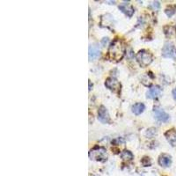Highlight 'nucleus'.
<instances>
[{
    "label": "nucleus",
    "mask_w": 176,
    "mask_h": 176,
    "mask_svg": "<svg viewBox=\"0 0 176 176\" xmlns=\"http://www.w3.org/2000/svg\"><path fill=\"white\" fill-rule=\"evenodd\" d=\"M125 53V47L120 39H116L111 43L108 49V57L111 60L119 61L123 57Z\"/></svg>",
    "instance_id": "f257e3e1"
},
{
    "label": "nucleus",
    "mask_w": 176,
    "mask_h": 176,
    "mask_svg": "<svg viewBox=\"0 0 176 176\" xmlns=\"http://www.w3.org/2000/svg\"><path fill=\"white\" fill-rule=\"evenodd\" d=\"M89 158L92 160L104 162L108 159V153L103 147H95L89 152Z\"/></svg>",
    "instance_id": "f03ea898"
},
{
    "label": "nucleus",
    "mask_w": 176,
    "mask_h": 176,
    "mask_svg": "<svg viewBox=\"0 0 176 176\" xmlns=\"http://www.w3.org/2000/svg\"><path fill=\"white\" fill-rule=\"evenodd\" d=\"M137 60L141 67H147L152 62V55L147 50H140L137 54Z\"/></svg>",
    "instance_id": "7ed1b4c3"
},
{
    "label": "nucleus",
    "mask_w": 176,
    "mask_h": 176,
    "mask_svg": "<svg viewBox=\"0 0 176 176\" xmlns=\"http://www.w3.org/2000/svg\"><path fill=\"white\" fill-rule=\"evenodd\" d=\"M98 119L102 123H108L110 121V116L108 111L104 106H100L98 110Z\"/></svg>",
    "instance_id": "20e7f679"
},
{
    "label": "nucleus",
    "mask_w": 176,
    "mask_h": 176,
    "mask_svg": "<svg viewBox=\"0 0 176 176\" xmlns=\"http://www.w3.org/2000/svg\"><path fill=\"white\" fill-rule=\"evenodd\" d=\"M174 45L172 43H165L164 47L162 49V55L164 57L169 58V57H173L174 55Z\"/></svg>",
    "instance_id": "39448f33"
},
{
    "label": "nucleus",
    "mask_w": 176,
    "mask_h": 176,
    "mask_svg": "<svg viewBox=\"0 0 176 176\" xmlns=\"http://www.w3.org/2000/svg\"><path fill=\"white\" fill-rule=\"evenodd\" d=\"M105 85L113 92H118L120 90L121 85L119 83V81L115 78H108L107 79L105 82Z\"/></svg>",
    "instance_id": "423d86ee"
},
{
    "label": "nucleus",
    "mask_w": 176,
    "mask_h": 176,
    "mask_svg": "<svg viewBox=\"0 0 176 176\" xmlns=\"http://www.w3.org/2000/svg\"><path fill=\"white\" fill-rule=\"evenodd\" d=\"M153 113H154V116L156 117V119L159 121H162V122H166L169 120V116L165 112L164 110H162L159 108H154L153 109Z\"/></svg>",
    "instance_id": "0eeeda50"
},
{
    "label": "nucleus",
    "mask_w": 176,
    "mask_h": 176,
    "mask_svg": "<svg viewBox=\"0 0 176 176\" xmlns=\"http://www.w3.org/2000/svg\"><path fill=\"white\" fill-rule=\"evenodd\" d=\"M100 55V49L96 44H92L89 47V59L95 60Z\"/></svg>",
    "instance_id": "6e6552de"
},
{
    "label": "nucleus",
    "mask_w": 176,
    "mask_h": 176,
    "mask_svg": "<svg viewBox=\"0 0 176 176\" xmlns=\"http://www.w3.org/2000/svg\"><path fill=\"white\" fill-rule=\"evenodd\" d=\"M165 137L166 140L169 142L172 146H176V130L175 129H170V130H167L166 133H165Z\"/></svg>",
    "instance_id": "1a4fd4ad"
},
{
    "label": "nucleus",
    "mask_w": 176,
    "mask_h": 176,
    "mask_svg": "<svg viewBox=\"0 0 176 176\" xmlns=\"http://www.w3.org/2000/svg\"><path fill=\"white\" fill-rule=\"evenodd\" d=\"M160 93H161L160 87L156 85V86H153V87L149 89V91L146 92V96L149 99H155V98L158 97Z\"/></svg>",
    "instance_id": "9d476101"
},
{
    "label": "nucleus",
    "mask_w": 176,
    "mask_h": 176,
    "mask_svg": "<svg viewBox=\"0 0 176 176\" xmlns=\"http://www.w3.org/2000/svg\"><path fill=\"white\" fill-rule=\"evenodd\" d=\"M158 164L163 167H168L172 164V158L167 154H163L158 158Z\"/></svg>",
    "instance_id": "9b49d317"
},
{
    "label": "nucleus",
    "mask_w": 176,
    "mask_h": 176,
    "mask_svg": "<svg viewBox=\"0 0 176 176\" xmlns=\"http://www.w3.org/2000/svg\"><path fill=\"white\" fill-rule=\"evenodd\" d=\"M119 9L129 17H131L133 15L134 8L129 4H121V6H119Z\"/></svg>",
    "instance_id": "f8f14e48"
},
{
    "label": "nucleus",
    "mask_w": 176,
    "mask_h": 176,
    "mask_svg": "<svg viewBox=\"0 0 176 176\" xmlns=\"http://www.w3.org/2000/svg\"><path fill=\"white\" fill-rule=\"evenodd\" d=\"M145 108V107L143 103H136L132 106V112L136 116H139L144 112Z\"/></svg>",
    "instance_id": "ddd939ff"
},
{
    "label": "nucleus",
    "mask_w": 176,
    "mask_h": 176,
    "mask_svg": "<svg viewBox=\"0 0 176 176\" xmlns=\"http://www.w3.org/2000/svg\"><path fill=\"white\" fill-rule=\"evenodd\" d=\"M121 157L123 160L130 161V160H132V159H133V154L129 152V151L125 150V151H123V152L121 153Z\"/></svg>",
    "instance_id": "4468645a"
},
{
    "label": "nucleus",
    "mask_w": 176,
    "mask_h": 176,
    "mask_svg": "<svg viewBox=\"0 0 176 176\" xmlns=\"http://www.w3.org/2000/svg\"><path fill=\"white\" fill-rule=\"evenodd\" d=\"M176 12V6H169L166 7V9L165 10L166 14L168 16V17H172Z\"/></svg>",
    "instance_id": "2eb2a0df"
},
{
    "label": "nucleus",
    "mask_w": 176,
    "mask_h": 176,
    "mask_svg": "<svg viewBox=\"0 0 176 176\" xmlns=\"http://www.w3.org/2000/svg\"><path fill=\"white\" fill-rule=\"evenodd\" d=\"M156 134H157V129L154 128H151V129H147V131H146V136L148 137H153Z\"/></svg>",
    "instance_id": "dca6fc26"
},
{
    "label": "nucleus",
    "mask_w": 176,
    "mask_h": 176,
    "mask_svg": "<svg viewBox=\"0 0 176 176\" xmlns=\"http://www.w3.org/2000/svg\"><path fill=\"white\" fill-rule=\"evenodd\" d=\"M152 6H153V8H154V9L158 10V9H159L160 4H159V2H158V1H155V2H153V3H152Z\"/></svg>",
    "instance_id": "f3484780"
},
{
    "label": "nucleus",
    "mask_w": 176,
    "mask_h": 176,
    "mask_svg": "<svg viewBox=\"0 0 176 176\" xmlns=\"http://www.w3.org/2000/svg\"><path fill=\"white\" fill-rule=\"evenodd\" d=\"M173 96H174V100H176V88L175 89H174V90H173Z\"/></svg>",
    "instance_id": "a211bd4d"
},
{
    "label": "nucleus",
    "mask_w": 176,
    "mask_h": 176,
    "mask_svg": "<svg viewBox=\"0 0 176 176\" xmlns=\"http://www.w3.org/2000/svg\"><path fill=\"white\" fill-rule=\"evenodd\" d=\"M92 176H93V175H92Z\"/></svg>",
    "instance_id": "6ab92c4d"
}]
</instances>
